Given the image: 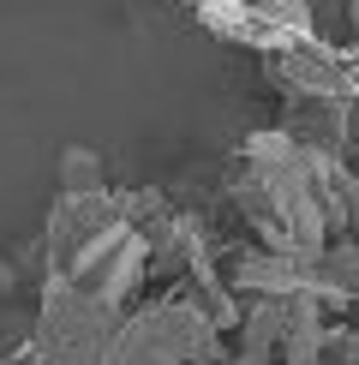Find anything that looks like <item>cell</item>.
Returning <instances> with one entry per match:
<instances>
[{
    "label": "cell",
    "instance_id": "6da1fadb",
    "mask_svg": "<svg viewBox=\"0 0 359 365\" xmlns=\"http://www.w3.org/2000/svg\"><path fill=\"white\" fill-rule=\"evenodd\" d=\"M228 197H234L239 222L251 227V246L288 252V257H311V252L335 246L323 186H318V150H306L281 126H264L239 144Z\"/></svg>",
    "mask_w": 359,
    "mask_h": 365
},
{
    "label": "cell",
    "instance_id": "7a4b0ae2",
    "mask_svg": "<svg viewBox=\"0 0 359 365\" xmlns=\"http://www.w3.org/2000/svg\"><path fill=\"white\" fill-rule=\"evenodd\" d=\"M228 341H234V329L216 317V306L192 282H180L174 294L132 306V317L120 324L102 365H222Z\"/></svg>",
    "mask_w": 359,
    "mask_h": 365
},
{
    "label": "cell",
    "instance_id": "3957f363",
    "mask_svg": "<svg viewBox=\"0 0 359 365\" xmlns=\"http://www.w3.org/2000/svg\"><path fill=\"white\" fill-rule=\"evenodd\" d=\"M126 317L132 312H120V306L84 294V287H72V282H42L30 347L48 365H102V354L114 347Z\"/></svg>",
    "mask_w": 359,
    "mask_h": 365
},
{
    "label": "cell",
    "instance_id": "277c9868",
    "mask_svg": "<svg viewBox=\"0 0 359 365\" xmlns=\"http://www.w3.org/2000/svg\"><path fill=\"white\" fill-rule=\"evenodd\" d=\"M281 365H359V329L341 312L293 306V329L281 347Z\"/></svg>",
    "mask_w": 359,
    "mask_h": 365
},
{
    "label": "cell",
    "instance_id": "5b68a950",
    "mask_svg": "<svg viewBox=\"0 0 359 365\" xmlns=\"http://www.w3.org/2000/svg\"><path fill=\"white\" fill-rule=\"evenodd\" d=\"M192 12H198V24H204L216 42L251 48V54H264V60L281 54V48H293V36L269 19L258 0H204V6H192Z\"/></svg>",
    "mask_w": 359,
    "mask_h": 365
},
{
    "label": "cell",
    "instance_id": "8992f818",
    "mask_svg": "<svg viewBox=\"0 0 359 365\" xmlns=\"http://www.w3.org/2000/svg\"><path fill=\"white\" fill-rule=\"evenodd\" d=\"M102 186H108V168H102L96 150H84V144L60 150V192H102Z\"/></svg>",
    "mask_w": 359,
    "mask_h": 365
},
{
    "label": "cell",
    "instance_id": "52a82bcc",
    "mask_svg": "<svg viewBox=\"0 0 359 365\" xmlns=\"http://www.w3.org/2000/svg\"><path fill=\"white\" fill-rule=\"evenodd\" d=\"M348 24H353V42H359V0H348Z\"/></svg>",
    "mask_w": 359,
    "mask_h": 365
},
{
    "label": "cell",
    "instance_id": "ba28073f",
    "mask_svg": "<svg viewBox=\"0 0 359 365\" xmlns=\"http://www.w3.org/2000/svg\"><path fill=\"white\" fill-rule=\"evenodd\" d=\"M222 365H246V359H234V354H228V359H222Z\"/></svg>",
    "mask_w": 359,
    "mask_h": 365
},
{
    "label": "cell",
    "instance_id": "9c48e42d",
    "mask_svg": "<svg viewBox=\"0 0 359 365\" xmlns=\"http://www.w3.org/2000/svg\"><path fill=\"white\" fill-rule=\"evenodd\" d=\"M353 48H359V42H353Z\"/></svg>",
    "mask_w": 359,
    "mask_h": 365
}]
</instances>
